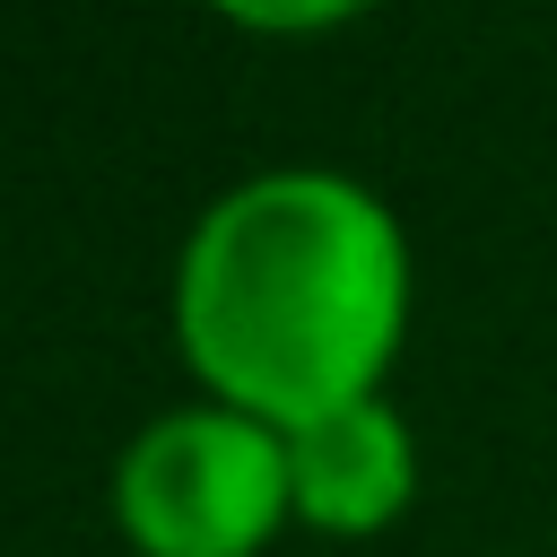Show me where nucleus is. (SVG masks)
<instances>
[{
  "label": "nucleus",
  "instance_id": "obj_1",
  "mask_svg": "<svg viewBox=\"0 0 557 557\" xmlns=\"http://www.w3.org/2000/svg\"><path fill=\"white\" fill-rule=\"evenodd\" d=\"M418 305L400 209L339 165H270L218 191L174 252V348L200 400L313 426L374 400Z\"/></svg>",
  "mask_w": 557,
  "mask_h": 557
},
{
  "label": "nucleus",
  "instance_id": "obj_2",
  "mask_svg": "<svg viewBox=\"0 0 557 557\" xmlns=\"http://www.w3.org/2000/svg\"><path fill=\"white\" fill-rule=\"evenodd\" d=\"M287 522V435L226 400L157 409L113 453V531L131 557H261Z\"/></svg>",
  "mask_w": 557,
  "mask_h": 557
},
{
  "label": "nucleus",
  "instance_id": "obj_3",
  "mask_svg": "<svg viewBox=\"0 0 557 557\" xmlns=\"http://www.w3.org/2000/svg\"><path fill=\"white\" fill-rule=\"evenodd\" d=\"M287 479H296V531L374 540L418 505V435L374 392L313 426H287Z\"/></svg>",
  "mask_w": 557,
  "mask_h": 557
},
{
  "label": "nucleus",
  "instance_id": "obj_4",
  "mask_svg": "<svg viewBox=\"0 0 557 557\" xmlns=\"http://www.w3.org/2000/svg\"><path fill=\"white\" fill-rule=\"evenodd\" d=\"M200 9L244 26V35H331V26L366 17L374 0H200Z\"/></svg>",
  "mask_w": 557,
  "mask_h": 557
}]
</instances>
